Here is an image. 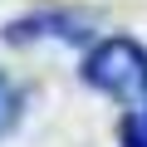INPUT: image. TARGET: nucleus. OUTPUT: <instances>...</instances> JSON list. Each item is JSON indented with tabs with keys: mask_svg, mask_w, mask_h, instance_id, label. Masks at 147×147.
Wrapping results in <instances>:
<instances>
[{
	"mask_svg": "<svg viewBox=\"0 0 147 147\" xmlns=\"http://www.w3.org/2000/svg\"><path fill=\"white\" fill-rule=\"evenodd\" d=\"M84 79L118 98V103H147V49L137 39H103L88 59H84Z\"/></svg>",
	"mask_w": 147,
	"mask_h": 147,
	"instance_id": "obj_1",
	"label": "nucleus"
},
{
	"mask_svg": "<svg viewBox=\"0 0 147 147\" xmlns=\"http://www.w3.org/2000/svg\"><path fill=\"white\" fill-rule=\"evenodd\" d=\"M10 44H25V39H64V44H84L88 39V20L84 15H30V20H15L5 30Z\"/></svg>",
	"mask_w": 147,
	"mask_h": 147,
	"instance_id": "obj_2",
	"label": "nucleus"
},
{
	"mask_svg": "<svg viewBox=\"0 0 147 147\" xmlns=\"http://www.w3.org/2000/svg\"><path fill=\"white\" fill-rule=\"evenodd\" d=\"M123 147H147V103H137L123 118Z\"/></svg>",
	"mask_w": 147,
	"mask_h": 147,
	"instance_id": "obj_3",
	"label": "nucleus"
},
{
	"mask_svg": "<svg viewBox=\"0 0 147 147\" xmlns=\"http://www.w3.org/2000/svg\"><path fill=\"white\" fill-rule=\"evenodd\" d=\"M15 118H20V98H15V88H10V79L0 74V137L15 127Z\"/></svg>",
	"mask_w": 147,
	"mask_h": 147,
	"instance_id": "obj_4",
	"label": "nucleus"
}]
</instances>
